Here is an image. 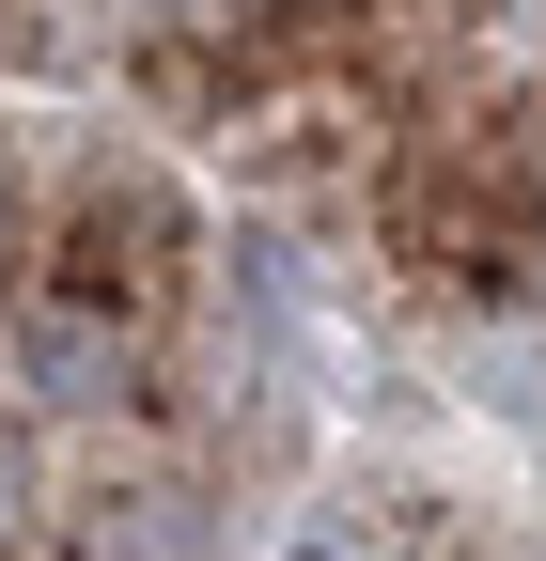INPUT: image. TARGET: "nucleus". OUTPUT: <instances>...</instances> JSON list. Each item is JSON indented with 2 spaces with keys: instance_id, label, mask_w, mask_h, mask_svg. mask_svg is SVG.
Segmentation results:
<instances>
[{
  "instance_id": "obj_1",
  "label": "nucleus",
  "mask_w": 546,
  "mask_h": 561,
  "mask_svg": "<svg viewBox=\"0 0 546 561\" xmlns=\"http://www.w3.org/2000/svg\"><path fill=\"white\" fill-rule=\"evenodd\" d=\"M0 515H16V468H0Z\"/></svg>"
}]
</instances>
